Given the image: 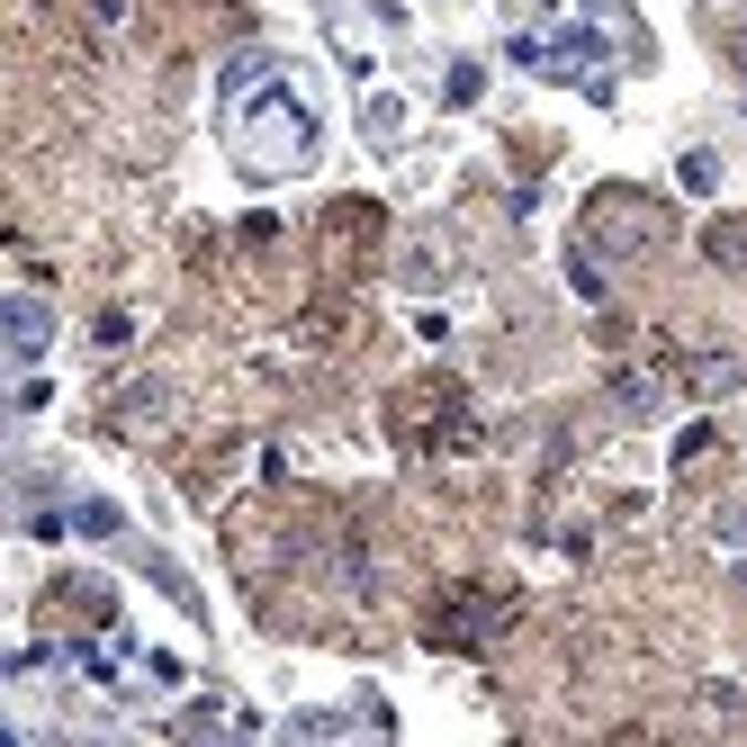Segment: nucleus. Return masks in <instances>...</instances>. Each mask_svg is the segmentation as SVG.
Masks as SVG:
<instances>
[{
    "instance_id": "1",
    "label": "nucleus",
    "mask_w": 747,
    "mask_h": 747,
    "mask_svg": "<svg viewBox=\"0 0 747 747\" xmlns=\"http://www.w3.org/2000/svg\"><path fill=\"white\" fill-rule=\"evenodd\" d=\"M45 333H54V315H45L37 298H19V307H10V352L37 361V352H45Z\"/></svg>"
},
{
    "instance_id": "2",
    "label": "nucleus",
    "mask_w": 747,
    "mask_h": 747,
    "mask_svg": "<svg viewBox=\"0 0 747 747\" xmlns=\"http://www.w3.org/2000/svg\"><path fill=\"white\" fill-rule=\"evenodd\" d=\"M685 189H720V163L712 154H685Z\"/></svg>"
},
{
    "instance_id": "3",
    "label": "nucleus",
    "mask_w": 747,
    "mask_h": 747,
    "mask_svg": "<svg viewBox=\"0 0 747 747\" xmlns=\"http://www.w3.org/2000/svg\"><path fill=\"white\" fill-rule=\"evenodd\" d=\"M73 522H82V531H91V540H108V531H117V505H82V513H73Z\"/></svg>"
}]
</instances>
